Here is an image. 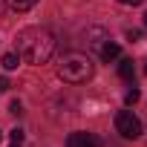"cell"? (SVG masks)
Returning a JSON list of instances; mask_svg holds the SVG:
<instances>
[{"label":"cell","mask_w":147,"mask_h":147,"mask_svg":"<svg viewBox=\"0 0 147 147\" xmlns=\"http://www.w3.org/2000/svg\"><path fill=\"white\" fill-rule=\"evenodd\" d=\"M15 49L26 63H46L55 52V35L43 26H26L15 35Z\"/></svg>","instance_id":"1"},{"label":"cell","mask_w":147,"mask_h":147,"mask_svg":"<svg viewBox=\"0 0 147 147\" xmlns=\"http://www.w3.org/2000/svg\"><path fill=\"white\" fill-rule=\"evenodd\" d=\"M92 69L95 66H92L90 55H84V52H66L61 58V63H58V75L66 84H84V81L92 78Z\"/></svg>","instance_id":"2"},{"label":"cell","mask_w":147,"mask_h":147,"mask_svg":"<svg viewBox=\"0 0 147 147\" xmlns=\"http://www.w3.org/2000/svg\"><path fill=\"white\" fill-rule=\"evenodd\" d=\"M115 130L124 136V138H138L141 136V121L133 115V110H121L115 115Z\"/></svg>","instance_id":"3"},{"label":"cell","mask_w":147,"mask_h":147,"mask_svg":"<svg viewBox=\"0 0 147 147\" xmlns=\"http://www.w3.org/2000/svg\"><path fill=\"white\" fill-rule=\"evenodd\" d=\"M66 147H101V138L95 133H84V130H75L66 136Z\"/></svg>","instance_id":"4"},{"label":"cell","mask_w":147,"mask_h":147,"mask_svg":"<svg viewBox=\"0 0 147 147\" xmlns=\"http://www.w3.org/2000/svg\"><path fill=\"white\" fill-rule=\"evenodd\" d=\"M98 55H101V61H107V63H110V61H115V58L121 55V46H118V43H110V40H107V43H104V46L98 49Z\"/></svg>","instance_id":"5"},{"label":"cell","mask_w":147,"mask_h":147,"mask_svg":"<svg viewBox=\"0 0 147 147\" xmlns=\"http://www.w3.org/2000/svg\"><path fill=\"white\" fill-rule=\"evenodd\" d=\"M118 75H121L124 81H133V75H136V63H133L130 58H124V61L118 63Z\"/></svg>","instance_id":"6"},{"label":"cell","mask_w":147,"mask_h":147,"mask_svg":"<svg viewBox=\"0 0 147 147\" xmlns=\"http://www.w3.org/2000/svg\"><path fill=\"white\" fill-rule=\"evenodd\" d=\"M0 63H3V69H6V72H12V69H18V63H20V55H18V52H6Z\"/></svg>","instance_id":"7"},{"label":"cell","mask_w":147,"mask_h":147,"mask_svg":"<svg viewBox=\"0 0 147 147\" xmlns=\"http://www.w3.org/2000/svg\"><path fill=\"white\" fill-rule=\"evenodd\" d=\"M35 3H38V0H9V9L12 12H29Z\"/></svg>","instance_id":"8"},{"label":"cell","mask_w":147,"mask_h":147,"mask_svg":"<svg viewBox=\"0 0 147 147\" xmlns=\"http://www.w3.org/2000/svg\"><path fill=\"white\" fill-rule=\"evenodd\" d=\"M9 136H12V144H9V147H23V130H20V127H15Z\"/></svg>","instance_id":"9"},{"label":"cell","mask_w":147,"mask_h":147,"mask_svg":"<svg viewBox=\"0 0 147 147\" xmlns=\"http://www.w3.org/2000/svg\"><path fill=\"white\" fill-rule=\"evenodd\" d=\"M138 98H141V92H138V90L133 87V90H127V95H124V104H127V107H133V104H136Z\"/></svg>","instance_id":"10"},{"label":"cell","mask_w":147,"mask_h":147,"mask_svg":"<svg viewBox=\"0 0 147 147\" xmlns=\"http://www.w3.org/2000/svg\"><path fill=\"white\" fill-rule=\"evenodd\" d=\"M9 110H12L15 115H20V113H23V104H20V101H12V107H9Z\"/></svg>","instance_id":"11"},{"label":"cell","mask_w":147,"mask_h":147,"mask_svg":"<svg viewBox=\"0 0 147 147\" xmlns=\"http://www.w3.org/2000/svg\"><path fill=\"white\" fill-rule=\"evenodd\" d=\"M9 87H12V84H9V78H6V75H0V92H6Z\"/></svg>","instance_id":"12"},{"label":"cell","mask_w":147,"mask_h":147,"mask_svg":"<svg viewBox=\"0 0 147 147\" xmlns=\"http://www.w3.org/2000/svg\"><path fill=\"white\" fill-rule=\"evenodd\" d=\"M118 3H121V6H141L144 0H118Z\"/></svg>","instance_id":"13"},{"label":"cell","mask_w":147,"mask_h":147,"mask_svg":"<svg viewBox=\"0 0 147 147\" xmlns=\"http://www.w3.org/2000/svg\"><path fill=\"white\" fill-rule=\"evenodd\" d=\"M127 38H130V40H138V38H141V32H138V29H130V32H127Z\"/></svg>","instance_id":"14"},{"label":"cell","mask_w":147,"mask_h":147,"mask_svg":"<svg viewBox=\"0 0 147 147\" xmlns=\"http://www.w3.org/2000/svg\"><path fill=\"white\" fill-rule=\"evenodd\" d=\"M144 26H147V12H144Z\"/></svg>","instance_id":"15"},{"label":"cell","mask_w":147,"mask_h":147,"mask_svg":"<svg viewBox=\"0 0 147 147\" xmlns=\"http://www.w3.org/2000/svg\"><path fill=\"white\" fill-rule=\"evenodd\" d=\"M0 138H3V133H0Z\"/></svg>","instance_id":"16"}]
</instances>
